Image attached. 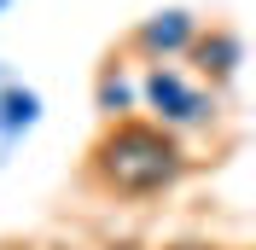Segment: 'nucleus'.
<instances>
[{"label": "nucleus", "mask_w": 256, "mask_h": 250, "mask_svg": "<svg viewBox=\"0 0 256 250\" xmlns=\"http://www.w3.org/2000/svg\"><path fill=\"white\" fill-rule=\"evenodd\" d=\"M192 169V152L186 140L163 134L158 122L146 116H116V122L99 128V140L88 146V180H94L105 198H122V204H146V198H163L175 192Z\"/></svg>", "instance_id": "1"}, {"label": "nucleus", "mask_w": 256, "mask_h": 250, "mask_svg": "<svg viewBox=\"0 0 256 250\" xmlns=\"http://www.w3.org/2000/svg\"><path fill=\"white\" fill-rule=\"evenodd\" d=\"M140 110H146V122H158L163 134L186 140V134L216 128L222 99L210 94L204 82H192L180 64H152V70H140Z\"/></svg>", "instance_id": "2"}, {"label": "nucleus", "mask_w": 256, "mask_h": 250, "mask_svg": "<svg viewBox=\"0 0 256 250\" xmlns=\"http://www.w3.org/2000/svg\"><path fill=\"white\" fill-rule=\"evenodd\" d=\"M198 30H204V18H198V12H186V6H163V12L140 18V24L128 30L122 52H128V58H140L146 70H152V64H180Z\"/></svg>", "instance_id": "3"}, {"label": "nucleus", "mask_w": 256, "mask_h": 250, "mask_svg": "<svg viewBox=\"0 0 256 250\" xmlns=\"http://www.w3.org/2000/svg\"><path fill=\"white\" fill-rule=\"evenodd\" d=\"M186 64H192V76L204 82L210 94H222L227 82L239 76V64H244V41L233 24H210V30L192 35V47H186Z\"/></svg>", "instance_id": "4"}, {"label": "nucleus", "mask_w": 256, "mask_h": 250, "mask_svg": "<svg viewBox=\"0 0 256 250\" xmlns=\"http://www.w3.org/2000/svg\"><path fill=\"white\" fill-rule=\"evenodd\" d=\"M94 110L105 116V122H116V116H140V76H134L116 52L99 64V76H94Z\"/></svg>", "instance_id": "5"}, {"label": "nucleus", "mask_w": 256, "mask_h": 250, "mask_svg": "<svg viewBox=\"0 0 256 250\" xmlns=\"http://www.w3.org/2000/svg\"><path fill=\"white\" fill-rule=\"evenodd\" d=\"M41 122V94L24 88V82H0V140L12 146L18 134H30Z\"/></svg>", "instance_id": "6"}, {"label": "nucleus", "mask_w": 256, "mask_h": 250, "mask_svg": "<svg viewBox=\"0 0 256 250\" xmlns=\"http://www.w3.org/2000/svg\"><path fill=\"white\" fill-rule=\"evenodd\" d=\"M169 250H216V244H169Z\"/></svg>", "instance_id": "7"}, {"label": "nucleus", "mask_w": 256, "mask_h": 250, "mask_svg": "<svg viewBox=\"0 0 256 250\" xmlns=\"http://www.w3.org/2000/svg\"><path fill=\"white\" fill-rule=\"evenodd\" d=\"M6 6H12V0H0V18H6Z\"/></svg>", "instance_id": "8"}]
</instances>
